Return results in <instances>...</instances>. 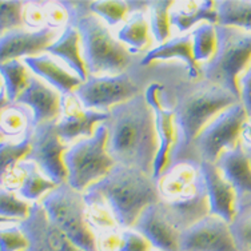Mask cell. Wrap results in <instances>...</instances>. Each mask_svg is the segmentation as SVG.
Segmentation results:
<instances>
[{"label":"cell","mask_w":251,"mask_h":251,"mask_svg":"<svg viewBox=\"0 0 251 251\" xmlns=\"http://www.w3.org/2000/svg\"><path fill=\"white\" fill-rule=\"evenodd\" d=\"M108 114L104 123L108 130V154L115 163L139 169L152 176L159 139L154 111L145 94L112 107Z\"/></svg>","instance_id":"cell-1"},{"label":"cell","mask_w":251,"mask_h":251,"mask_svg":"<svg viewBox=\"0 0 251 251\" xmlns=\"http://www.w3.org/2000/svg\"><path fill=\"white\" fill-rule=\"evenodd\" d=\"M87 190L103 198L122 230L132 228L140 214L160 201L158 182L151 175L118 163Z\"/></svg>","instance_id":"cell-2"},{"label":"cell","mask_w":251,"mask_h":251,"mask_svg":"<svg viewBox=\"0 0 251 251\" xmlns=\"http://www.w3.org/2000/svg\"><path fill=\"white\" fill-rule=\"evenodd\" d=\"M237 103L241 100L231 92L206 80L179 98L174 111L176 139L170 166L183 162L203 128L221 112Z\"/></svg>","instance_id":"cell-3"},{"label":"cell","mask_w":251,"mask_h":251,"mask_svg":"<svg viewBox=\"0 0 251 251\" xmlns=\"http://www.w3.org/2000/svg\"><path fill=\"white\" fill-rule=\"evenodd\" d=\"M218 49L202 66L204 80L225 88L241 100L239 82L251 64V32L237 27L215 25Z\"/></svg>","instance_id":"cell-4"},{"label":"cell","mask_w":251,"mask_h":251,"mask_svg":"<svg viewBox=\"0 0 251 251\" xmlns=\"http://www.w3.org/2000/svg\"><path fill=\"white\" fill-rule=\"evenodd\" d=\"M75 27L80 35V50L88 76L125 73L131 63V52L112 36L100 18L90 12L77 20Z\"/></svg>","instance_id":"cell-5"},{"label":"cell","mask_w":251,"mask_h":251,"mask_svg":"<svg viewBox=\"0 0 251 251\" xmlns=\"http://www.w3.org/2000/svg\"><path fill=\"white\" fill-rule=\"evenodd\" d=\"M42 206L51 222L83 251H98L95 232L88 225L84 193L70 184H59L46 194Z\"/></svg>","instance_id":"cell-6"},{"label":"cell","mask_w":251,"mask_h":251,"mask_svg":"<svg viewBox=\"0 0 251 251\" xmlns=\"http://www.w3.org/2000/svg\"><path fill=\"white\" fill-rule=\"evenodd\" d=\"M107 142L108 130L103 123L91 138L77 140L68 147L64 163L67 167V183L71 187L84 193L115 167V160L107 150Z\"/></svg>","instance_id":"cell-7"},{"label":"cell","mask_w":251,"mask_h":251,"mask_svg":"<svg viewBox=\"0 0 251 251\" xmlns=\"http://www.w3.org/2000/svg\"><path fill=\"white\" fill-rule=\"evenodd\" d=\"M247 122L249 115L242 103L221 112L203 128L194 142L193 150L199 156V162L217 163L223 152L234 149L241 142L242 131Z\"/></svg>","instance_id":"cell-8"},{"label":"cell","mask_w":251,"mask_h":251,"mask_svg":"<svg viewBox=\"0 0 251 251\" xmlns=\"http://www.w3.org/2000/svg\"><path fill=\"white\" fill-rule=\"evenodd\" d=\"M139 87L126 73L106 76H88L75 91L86 110L108 112L112 107L139 95Z\"/></svg>","instance_id":"cell-9"},{"label":"cell","mask_w":251,"mask_h":251,"mask_svg":"<svg viewBox=\"0 0 251 251\" xmlns=\"http://www.w3.org/2000/svg\"><path fill=\"white\" fill-rule=\"evenodd\" d=\"M56 122H49L35 127L32 147L25 160L34 162L46 178L59 186L67 182L64 154L68 146L59 136Z\"/></svg>","instance_id":"cell-10"},{"label":"cell","mask_w":251,"mask_h":251,"mask_svg":"<svg viewBox=\"0 0 251 251\" xmlns=\"http://www.w3.org/2000/svg\"><path fill=\"white\" fill-rule=\"evenodd\" d=\"M108 118V112L86 110L75 92H73L63 95L62 115L56 122V130L66 145H74L77 140L91 138L98 127L106 123Z\"/></svg>","instance_id":"cell-11"},{"label":"cell","mask_w":251,"mask_h":251,"mask_svg":"<svg viewBox=\"0 0 251 251\" xmlns=\"http://www.w3.org/2000/svg\"><path fill=\"white\" fill-rule=\"evenodd\" d=\"M180 251H238L230 223L208 214L180 235Z\"/></svg>","instance_id":"cell-12"},{"label":"cell","mask_w":251,"mask_h":251,"mask_svg":"<svg viewBox=\"0 0 251 251\" xmlns=\"http://www.w3.org/2000/svg\"><path fill=\"white\" fill-rule=\"evenodd\" d=\"M19 227L28 239L25 251H83L50 221L40 202L32 203L28 218Z\"/></svg>","instance_id":"cell-13"},{"label":"cell","mask_w":251,"mask_h":251,"mask_svg":"<svg viewBox=\"0 0 251 251\" xmlns=\"http://www.w3.org/2000/svg\"><path fill=\"white\" fill-rule=\"evenodd\" d=\"M156 182L160 201L163 202L190 199L206 188L199 170V163H194L190 160L171 164L156 179Z\"/></svg>","instance_id":"cell-14"},{"label":"cell","mask_w":251,"mask_h":251,"mask_svg":"<svg viewBox=\"0 0 251 251\" xmlns=\"http://www.w3.org/2000/svg\"><path fill=\"white\" fill-rule=\"evenodd\" d=\"M132 228L150 242L154 250L180 251L182 232L170 221L160 201L146 208Z\"/></svg>","instance_id":"cell-15"},{"label":"cell","mask_w":251,"mask_h":251,"mask_svg":"<svg viewBox=\"0 0 251 251\" xmlns=\"http://www.w3.org/2000/svg\"><path fill=\"white\" fill-rule=\"evenodd\" d=\"M162 84L152 83L145 92L146 99L150 103L155 115L156 134L159 139V150L154 164V179L159 178L166 170L169 169L171 152L174 149L176 139V128H175V114L173 110H167L162 106L159 94L162 91Z\"/></svg>","instance_id":"cell-16"},{"label":"cell","mask_w":251,"mask_h":251,"mask_svg":"<svg viewBox=\"0 0 251 251\" xmlns=\"http://www.w3.org/2000/svg\"><path fill=\"white\" fill-rule=\"evenodd\" d=\"M59 36L60 35L58 34V31L50 27L35 31L22 28L5 32L0 36L1 63L16 60L19 58L38 56L40 52L47 51L50 46L58 40Z\"/></svg>","instance_id":"cell-17"},{"label":"cell","mask_w":251,"mask_h":251,"mask_svg":"<svg viewBox=\"0 0 251 251\" xmlns=\"http://www.w3.org/2000/svg\"><path fill=\"white\" fill-rule=\"evenodd\" d=\"M203 182L207 190L210 214L222 218L226 222L231 221L237 214L238 194L231 183L225 178L217 164L198 162Z\"/></svg>","instance_id":"cell-18"},{"label":"cell","mask_w":251,"mask_h":251,"mask_svg":"<svg viewBox=\"0 0 251 251\" xmlns=\"http://www.w3.org/2000/svg\"><path fill=\"white\" fill-rule=\"evenodd\" d=\"M63 95L35 75H31L27 87L15 103L25 104L34 114L35 127L56 122L62 115Z\"/></svg>","instance_id":"cell-19"},{"label":"cell","mask_w":251,"mask_h":251,"mask_svg":"<svg viewBox=\"0 0 251 251\" xmlns=\"http://www.w3.org/2000/svg\"><path fill=\"white\" fill-rule=\"evenodd\" d=\"M23 62L36 76L44 79L51 87L55 88L62 95L73 94L84 83L76 74L70 73L62 64H59L50 53L29 56Z\"/></svg>","instance_id":"cell-20"},{"label":"cell","mask_w":251,"mask_h":251,"mask_svg":"<svg viewBox=\"0 0 251 251\" xmlns=\"http://www.w3.org/2000/svg\"><path fill=\"white\" fill-rule=\"evenodd\" d=\"M215 164L235 188L238 198L251 195V158L242 142L231 150L223 152Z\"/></svg>","instance_id":"cell-21"},{"label":"cell","mask_w":251,"mask_h":251,"mask_svg":"<svg viewBox=\"0 0 251 251\" xmlns=\"http://www.w3.org/2000/svg\"><path fill=\"white\" fill-rule=\"evenodd\" d=\"M169 59H180L183 60L187 67L188 75L197 79L199 77L202 68L199 67L195 58H194L193 35L186 34L182 36L169 39L166 43L159 44L158 47L146 52L145 58L142 59V66H149L150 63L156 60H169Z\"/></svg>","instance_id":"cell-22"},{"label":"cell","mask_w":251,"mask_h":251,"mask_svg":"<svg viewBox=\"0 0 251 251\" xmlns=\"http://www.w3.org/2000/svg\"><path fill=\"white\" fill-rule=\"evenodd\" d=\"M171 25L182 34L198 23L218 25V12L215 1L211 0H191V1H174L171 8Z\"/></svg>","instance_id":"cell-23"},{"label":"cell","mask_w":251,"mask_h":251,"mask_svg":"<svg viewBox=\"0 0 251 251\" xmlns=\"http://www.w3.org/2000/svg\"><path fill=\"white\" fill-rule=\"evenodd\" d=\"M46 52L63 60L83 82L88 79L87 68L80 50V35L76 27L70 25L64 27V31L60 34L58 40L51 44Z\"/></svg>","instance_id":"cell-24"},{"label":"cell","mask_w":251,"mask_h":251,"mask_svg":"<svg viewBox=\"0 0 251 251\" xmlns=\"http://www.w3.org/2000/svg\"><path fill=\"white\" fill-rule=\"evenodd\" d=\"M34 114L25 104L11 103L1 110L0 135L1 140L19 142L25 136L34 134Z\"/></svg>","instance_id":"cell-25"},{"label":"cell","mask_w":251,"mask_h":251,"mask_svg":"<svg viewBox=\"0 0 251 251\" xmlns=\"http://www.w3.org/2000/svg\"><path fill=\"white\" fill-rule=\"evenodd\" d=\"M151 27L150 20H147L143 12L131 14L122 28L118 31V39L128 49L131 53L150 51L151 46Z\"/></svg>","instance_id":"cell-26"},{"label":"cell","mask_w":251,"mask_h":251,"mask_svg":"<svg viewBox=\"0 0 251 251\" xmlns=\"http://www.w3.org/2000/svg\"><path fill=\"white\" fill-rule=\"evenodd\" d=\"M22 164L25 167V178L22 180L18 194L31 203L40 202L46 194L56 187V184L46 178L34 162L23 160Z\"/></svg>","instance_id":"cell-27"},{"label":"cell","mask_w":251,"mask_h":251,"mask_svg":"<svg viewBox=\"0 0 251 251\" xmlns=\"http://www.w3.org/2000/svg\"><path fill=\"white\" fill-rule=\"evenodd\" d=\"M218 25L250 31L251 0H223L215 1Z\"/></svg>","instance_id":"cell-28"},{"label":"cell","mask_w":251,"mask_h":251,"mask_svg":"<svg viewBox=\"0 0 251 251\" xmlns=\"http://www.w3.org/2000/svg\"><path fill=\"white\" fill-rule=\"evenodd\" d=\"M84 199L87 204V221L92 231L97 234L108 230L121 228L116 219L112 215L111 210L108 208L107 203L103 201L101 197L92 191H84Z\"/></svg>","instance_id":"cell-29"},{"label":"cell","mask_w":251,"mask_h":251,"mask_svg":"<svg viewBox=\"0 0 251 251\" xmlns=\"http://www.w3.org/2000/svg\"><path fill=\"white\" fill-rule=\"evenodd\" d=\"M0 73H1V84L5 88L7 98L11 103H15L20 97V94L25 90L31 77L27 71V66L25 62H20L19 59L8 60L1 63Z\"/></svg>","instance_id":"cell-30"},{"label":"cell","mask_w":251,"mask_h":251,"mask_svg":"<svg viewBox=\"0 0 251 251\" xmlns=\"http://www.w3.org/2000/svg\"><path fill=\"white\" fill-rule=\"evenodd\" d=\"M230 230L238 251H251V195L238 198L237 214Z\"/></svg>","instance_id":"cell-31"},{"label":"cell","mask_w":251,"mask_h":251,"mask_svg":"<svg viewBox=\"0 0 251 251\" xmlns=\"http://www.w3.org/2000/svg\"><path fill=\"white\" fill-rule=\"evenodd\" d=\"M191 35H193L194 58L198 64L202 63V66H204L206 63L213 59V56L217 52V28L211 23H202L194 29Z\"/></svg>","instance_id":"cell-32"},{"label":"cell","mask_w":251,"mask_h":251,"mask_svg":"<svg viewBox=\"0 0 251 251\" xmlns=\"http://www.w3.org/2000/svg\"><path fill=\"white\" fill-rule=\"evenodd\" d=\"M174 1L171 0H159V1H151L150 3V27L151 34L154 36L155 42L159 44L166 43L171 34V8Z\"/></svg>","instance_id":"cell-33"},{"label":"cell","mask_w":251,"mask_h":251,"mask_svg":"<svg viewBox=\"0 0 251 251\" xmlns=\"http://www.w3.org/2000/svg\"><path fill=\"white\" fill-rule=\"evenodd\" d=\"M32 136H25V139L19 140V142H7V140H0V175L8 174L10 171L18 166L20 162L27 158V155L31 151L32 147Z\"/></svg>","instance_id":"cell-34"},{"label":"cell","mask_w":251,"mask_h":251,"mask_svg":"<svg viewBox=\"0 0 251 251\" xmlns=\"http://www.w3.org/2000/svg\"><path fill=\"white\" fill-rule=\"evenodd\" d=\"M0 199H1V223L8 222L19 225L28 218L32 203L22 198L18 193L1 188Z\"/></svg>","instance_id":"cell-35"},{"label":"cell","mask_w":251,"mask_h":251,"mask_svg":"<svg viewBox=\"0 0 251 251\" xmlns=\"http://www.w3.org/2000/svg\"><path fill=\"white\" fill-rule=\"evenodd\" d=\"M90 11L91 14L97 15L106 25H118L122 22L127 20L130 16V7L127 1H90Z\"/></svg>","instance_id":"cell-36"},{"label":"cell","mask_w":251,"mask_h":251,"mask_svg":"<svg viewBox=\"0 0 251 251\" xmlns=\"http://www.w3.org/2000/svg\"><path fill=\"white\" fill-rule=\"evenodd\" d=\"M25 1H5L0 3V34L3 35L25 25Z\"/></svg>","instance_id":"cell-37"},{"label":"cell","mask_w":251,"mask_h":251,"mask_svg":"<svg viewBox=\"0 0 251 251\" xmlns=\"http://www.w3.org/2000/svg\"><path fill=\"white\" fill-rule=\"evenodd\" d=\"M0 241V251H25L28 247V239L25 234L22 231L19 225L15 223H1Z\"/></svg>","instance_id":"cell-38"},{"label":"cell","mask_w":251,"mask_h":251,"mask_svg":"<svg viewBox=\"0 0 251 251\" xmlns=\"http://www.w3.org/2000/svg\"><path fill=\"white\" fill-rule=\"evenodd\" d=\"M44 15H46V25L50 28H60L63 25H68L70 16L67 10L63 7L60 1H43Z\"/></svg>","instance_id":"cell-39"},{"label":"cell","mask_w":251,"mask_h":251,"mask_svg":"<svg viewBox=\"0 0 251 251\" xmlns=\"http://www.w3.org/2000/svg\"><path fill=\"white\" fill-rule=\"evenodd\" d=\"M152 246L142 234L134 228L122 230V243L118 251H152Z\"/></svg>","instance_id":"cell-40"},{"label":"cell","mask_w":251,"mask_h":251,"mask_svg":"<svg viewBox=\"0 0 251 251\" xmlns=\"http://www.w3.org/2000/svg\"><path fill=\"white\" fill-rule=\"evenodd\" d=\"M25 25L29 28L42 29L46 25V15H44L43 1H31L25 3Z\"/></svg>","instance_id":"cell-41"},{"label":"cell","mask_w":251,"mask_h":251,"mask_svg":"<svg viewBox=\"0 0 251 251\" xmlns=\"http://www.w3.org/2000/svg\"><path fill=\"white\" fill-rule=\"evenodd\" d=\"M122 243V228L97 234L98 251H118Z\"/></svg>","instance_id":"cell-42"},{"label":"cell","mask_w":251,"mask_h":251,"mask_svg":"<svg viewBox=\"0 0 251 251\" xmlns=\"http://www.w3.org/2000/svg\"><path fill=\"white\" fill-rule=\"evenodd\" d=\"M239 88H241V103L245 107L249 118H251V64L245 75L241 77Z\"/></svg>","instance_id":"cell-43"},{"label":"cell","mask_w":251,"mask_h":251,"mask_svg":"<svg viewBox=\"0 0 251 251\" xmlns=\"http://www.w3.org/2000/svg\"><path fill=\"white\" fill-rule=\"evenodd\" d=\"M249 123H250V125H251V118H249Z\"/></svg>","instance_id":"cell-44"},{"label":"cell","mask_w":251,"mask_h":251,"mask_svg":"<svg viewBox=\"0 0 251 251\" xmlns=\"http://www.w3.org/2000/svg\"><path fill=\"white\" fill-rule=\"evenodd\" d=\"M152 251H158V250H152Z\"/></svg>","instance_id":"cell-45"}]
</instances>
